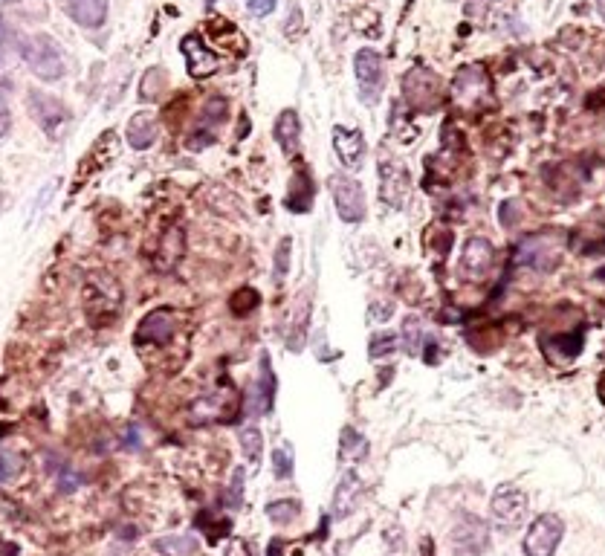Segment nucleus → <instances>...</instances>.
<instances>
[{
	"mask_svg": "<svg viewBox=\"0 0 605 556\" xmlns=\"http://www.w3.org/2000/svg\"><path fill=\"white\" fill-rule=\"evenodd\" d=\"M267 516H270V522H275L278 528H287V525H293V522L302 516V501L296 499L273 501V504H267Z\"/></svg>",
	"mask_w": 605,
	"mask_h": 556,
	"instance_id": "25",
	"label": "nucleus"
},
{
	"mask_svg": "<svg viewBox=\"0 0 605 556\" xmlns=\"http://www.w3.org/2000/svg\"><path fill=\"white\" fill-rule=\"evenodd\" d=\"M403 93L412 102V108L432 111L440 102V79L426 67H414L412 73L403 79Z\"/></svg>",
	"mask_w": 605,
	"mask_h": 556,
	"instance_id": "11",
	"label": "nucleus"
},
{
	"mask_svg": "<svg viewBox=\"0 0 605 556\" xmlns=\"http://www.w3.org/2000/svg\"><path fill=\"white\" fill-rule=\"evenodd\" d=\"M241 496H244V467H238L235 475H232V484H229V493H226V501L232 504V510L241 507Z\"/></svg>",
	"mask_w": 605,
	"mask_h": 556,
	"instance_id": "36",
	"label": "nucleus"
},
{
	"mask_svg": "<svg viewBox=\"0 0 605 556\" xmlns=\"http://www.w3.org/2000/svg\"><path fill=\"white\" fill-rule=\"evenodd\" d=\"M258 290H252V287H241L235 296H232V302H229V307H232V313H238V316H247V313H252L255 307H258Z\"/></svg>",
	"mask_w": 605,
	"mask_h": 556,
	"instance_id": "32",
	"label": "nucleus"
},
{
	"mask_svg": "<svg viewBox=\"0 0 605 556\" xmlns=\"http://www.w3.org/2000/svg\"><path fill=\"white\" fill-rule=\"evenodd\" d=\"M490 93H493V82H490L487 70H481L475 64L461 67L455 82H452V99L464 111H481L487 105Z\"/></svg>",
	"mask_w": 605,
	"mask_h": 556,
	"instance_id": "5",
	"label": "nucleus"
},
{
	"mask_svg": "<svg viewBox=\"0 0 605 556\" xmlns=\"http://www.w3.org/2000/svg\"><path fill=\"white\" fill-rule=\"evenodd\" d=\"M403 334H406V351L417 357L420 354V336H423V322H420V316H406V322H403Z\"/></svg>",
	"mask_w": 605,
	"mask_h": 556,
	"instance_id": "33",
	"label": "nucleus"
},
{
	"mask_svg": "<svg viewBox=\"0 0 605 556\" xmlns=\"http://www.w3.org/2000/svg\"><path fill=\"white\" fill-rule=\"evenodd\" d=\"M412 195L409 171L400 160H383L380 163V200L391 209H403Z\"/></svg>",
	"mask_w": 605,
	"mask_h": 556,
	"instance_id": "10",
	"label": "nucleus"
},
{
	"mask_svg": "<svg viewBox=\"0 0 605 556\" xmlns=\"http://www.w3.org/2000/svg\"><path fill=\"white\" fill-rule=\"evenodd\" d=\"M565 522L556 513H542L524 536V554L527 556H553L562 545Z\"/></svg>",
	"mask_w": 605,
	"mask_h": 556,
	"instance_id": "8",
	"label": "nucleus"
},
{
	"mask_svg": "<svg viewBox=\"0 0 605 556\" xmlns=\"http://www.w3.org/2000/svg\"><path fill=\"white\" fill-rule=\"evenodd\" d=\"M226 113H229L226 111V99H220V96L209 99L203 113H200V125H197V131L189 137L186 145H189L192 151H200V148L212 145L215 137H218V128L226 122Z\"/></svg>",
	"mask_w": 605,
	"mask_h": 556,
	"instance_id": "17",
	"label": "nucleus"
},
{
	"mask_svg": "<svg viewBox=\"0 0 605 556\" xmlns=\"http://www.w3.org/2000/svg\"><path fill=\"white\" fill-rule=\"evenodd\" d=\"M278 0H247V9L255 15V18H267L275 9Z\"/></svg>",
	"mask_w": 605,
	"mask_h": 556,
	"instance_id": "37",
	"label": "nucleus"
},
{
	"mask_svg": "<svg viewBox=\"0 0 605 556\" xmlns=\"http://www.w3.org/2000/svg\"><path fill=\"white\" fill-rule=\"evenodd\" d=\"M397 351V336L388 334H374L371 336V342H368V354H371V360H383L388 354H394Z\"/></svg>",
	"mask_w": 605,
	"mask_h": 556,
	"instance_id": "31",
	"label": "nucleus"
},
{
	"mask_svg": "<svg viewBox=\"0 0 605 556\" xmlns=\"http://www.w3.org/2000/svg\"><path fill=\"white\" fill-rule=\"evenodd\" d=\"M186 255V229L183 226H168L160 238V247L154 252V270L171 273Z\"/></svg>",
	"mask_w": 605,
	"mask_h": 556,
	"instance_id": "19",
	"label": "nucleus"
},
{
	"mask_svg": "<svg viewBox=\"0 0 605 556\" xmlns=\"http://www.w3.org/2000/svg\"><path fill=\"white\" fill-rule=\"evenodd\" d=\"M362 493H365V487H362L359 475L357 473L345 475L342 484H339V490H336V499H333V516H336V519L351 516L354 507H357V501L362 499Z\"/></svg>",
	"mask_w": 605,
	"mask_h": 556,
	"instance_id": "23",
	"label": "nucleus"
},
{
	"mask_svg": "<svg viewBox=\"0 0 605 556\" xmlns=\"http://www.w3.org/2000/svg\"><path fill=\"white\" fill-rule=\"evenodd\" d=\"M64 9L82 29H102L108 21V0H67Z\"/></svg>",
	"mask_w": 605,
	"mask_h": 556,
	"instance_id": "22",
	"label": "nucleus"
},
{
	"mask_svg": "<svg viewBox=\"0 0 605 556\" xmlns=\"http://www.w3.org/2000/svg\"><path fill=\"white\" fill-rule=\"evenodd\" d=\"M562 252H565V235L559 229H542L527 235L519 244L513 267L533 273H553L562 261Z\"/></svg>",
	"mask_w": 605,
	"mask_h": 556,
	"instance_id": "1",
	"label": "nucleus"
},
{
	"mask_svg": "<svg viewBox=\"0 0 605 556\" xmlns=\"http://www.w3.org/2000/svg\"><path fill=\"white\" fill-rule=\"evenodd\" d=\"M273 137L278 142V148H281V154L293 157L299 151V145H302V119H299V113L293 108L278 113L273 125Z\"/></svg>",
	"mask_w": 605,
	"mask_h": 556,
	"instance_id": "20",
	"label": "nucleus"
},
{
	"mask_svg": "<svg viewBox=\"0 0 605 556\" xmlns=\"http://www.w3.org/2000/svg\"><path fill=\"white\" fill-rule=\"evenodd\" d=\"M12 41V32H9V24L3 21V15H0V47H6Z\"/></svg>",
	"mask_w": 605,
	"mask_h": 556,
	"instance_id": "40",
	"label": "nucleus"
},
{
	"mask_svg": "<svg viewBox=\"0 0 605 556\" xmlns=\"http://www.w3.org/2000/svg\"><path fill=\"white\" fill-rule=\"evenodd\" d=\"M281 554H284V545H281L278 539H273V542H270V556H281Z\"/></svg>",
	"mask_w": 605,
	"mask_h": 556,
	"instance_id": "41",
	"label": "nucleus"
},
{
	"mask_svg": "<svg viewBox=\"0 0 605 556\" xmlns=\"http://www.w3.org/2000/svg\"><path fill=\"white\" fill-rule=\"evenodd\" d=\"M330 195L336 203V212L345 223L365 221V192L354 177L348 174H330Z\"/></svg>",
	"mask_w": 605,
	"mask_h": 556,
	"instance_id": "9",
	"label": "nucleus"
},
{
	"mask_svg": "<svg viewBox=\"0 0 605 556\" xmlns=\"http://www.w3.org/2000/svg\"><path fill=\"white\" fill-rule=\"evenodd\" d=\"M333 151H336L339 163L348 168V171H359L362 163H365L368 142H365V137H362L359 128L336 125V128H333Z\"/></svg>",
	"mask_w": 605,
	"mask_h": 556,
	"instance_id": "13",
	"label": "nucleus"
},
{
	"mask_svg": "<svg viewBox=\"0 0 605 556\" xmlns=\"http://www.w3.org/2000/svg\"><path fill=\"white\" fill-rule=\"evenodd\" d=\"M200 542L194 536H165L157 542V551L163 556H194Z\"/></svg>",
	"mask_w": 605,
	"mask_h": 556,
	"instance_id": "26",
	"label": "nucleus"
},
{
	"mask_svg": "<svg viewBox=\"0 0 605 556\" xmlns=\"http://www.w3.org/2000/svg\"><path fill=\"white\" fill-rule=\"evenodd\" d=\"M12 128V113H9V105H6V96L0 93V139L9 134Z\"/></svg>",
	"mask_w": 605,
	"mask_h": 556,
	"instance_id": "38",
	"label": "nucleus"
},
{
	"mask_svg": "<svg viewBox=\"0 0 605 556\" xmlns=\"http://www.w3.org/2000/svg\"><path fill=\"white\" fill-rule=\"evenodd\" d=\"M365 452H368V441L359 435L357 429H342V455H348V458H365Z\"/></svg>",
	"mask_w": 605,
	"mask_h": 556,
	"instance_id": "30",
	"label": "nucleus"
},
{
	"mask_svg": "<svg viewBox=\"0 0 605 556\" xmlns=\"http://www.w3.org/2000/svg\"><path fill=\"white\" fill-rule=\"evenodd\" d=\"M273 470L275 478H290L293 475V449H290V444L275 446Z\"/></svg>",
	"mask_w": 605,
	"mask_h": 556,
	"instance_id": "34",
	"label": "nucleus"
},
{
	"mask_svg": "<svg viewBox=\"0 0 605 556\" xmlns=\"http://www.w3.org/2000/svg\"><path fill=\"white\" fill-rule=\"evenodd\" d=\"M354 76H357L362 105H377L385 90L383 56L377 50H371V47L359 50L357 56H354Z\"/></svg>",
	"mask_w": 605,
	"mask_h": 556,
	"instance_id": "6",
	"label": "nucleus"
},
{
	"mask_svg": "<svg viewBox=\"0 0 605 556\" xmlns=\"http://www.w3.org/2000/svg\"><path fill=\"white\" fill-rule=\"evenodd\" d=\"M163 90H165V73L160 70V67H151V70L142 76V82H139V99L154 102V99H160Z\"/></svg>",
	"mask_w": 605,
	"mask_h": 556,
	"instance_id": "28",
	"label": "nucleus"
},
{
	"mask_svg": "<svg viewBox=\"0 0 605 556\" xmlns=\"http://www.w3.org/2000/svg\"><path fill=\"white\" fill-rule=\"evenodd\" d=\"M24 470V458L15 452H0V484H9L15 475Z\"/></svg>",
	"mask_w": 605,
	"mask_h": 556,
	"instance_id": "35",
	"label": "nucleus"
},
{
	"mask_svg": "<svg viewBox=\"0 0 605 556\" xmlns=\"http://www.w3.org/2000/svg\"><path fill=\"white\" fill-rule=\"evenodd\" d=\"M284 206L290 209V212H310V206H313V180H310V174H307V168L302 171H296V177H293V183H290V195L284 200Z\"/></svg>",
	"mask_w": 605,
	"mask_h": 556,
	"instance_id": "24",
	"label": "nucleus"
},
{
	"mask_svg": "<svg viewBox=\"0 0 605 556\" xmlns=\"http://www.w3.org/2000/svg\"><path fill=\"white\" fill-rule=\"evenodd\" d=\"M495 261V247L487 238H469L461 252V276L469 281H484Z\"/></svg>",
	"mask_w": 605,
	"mask_h": 556,
	"instance_id": "15",
	"label": "nucleus"
},
{
	"mask_svg": "<svg viewBox=\"0 0 605 556\" xmlns=\"http://www.w3.org/2000/svg\"><path fill=\"white\" fill-rule=\"evenodd\" d=\"M226 556H249V545L244 539H232V545L226 548Z\"/></svg>",
	"mask_w": 605,
	"mask_h": 556,
	"instance_id": "39",
	"label": "nucleus"
},
{
	"mask_svg": "<svg viewBox=\"0 0 605 556\" xmlns=\"http://www.w3.org/2000/svg\"><path fill=\"white\" fill-rule=\"evenodd\" d=\"M157 134H160V122L151 111H137L128 122V131H125V139L134 151H148L154 142H157Z\"/></svg>",
	"mask_w": 605,
	"mask_h": 556,
	"instance_id": "21",
	"label": "nucleus"
},
{
	"mask_svg": "<svg viewBox=\"0 0 605 556\" xmlns=\"http://www.w3.org/2000/svg\"><path fill=\"white\" fill-rule=\"evenodd\" d=\"M84 307L87 319L96 328H105L122 307V287L108 273H90L84 281Z\"/></svg>",
	"mask_w": 605,
	"mask_h": 556,
	"instance_id": "3",
	"label": "nucleus"
},
{
	"mask_svg": "<svg viewBox=\"0 0 605 556\" xmlns=\"http://www.w3.org/2000/svg\"><path fill=\"white\" fill-rule=\"evenodd\" d=\"M290 252H293V238H281L278 250H275V264H273V281L281 287L287 281L290 273Z\"/></svg>",
	"mask_w": 605,
	"mask_h": 556,
	"instance_id": "29",
	"label": "nucleus"
},
{
	"mask_svg": "<svg viewBox=\"0 0 605 556\" xmlns=\"http://www.w3.org/2000/svg\"><path fill=\"white\" fill-rule=\"evenodd\" d=\"M18 53L27 61V67L44 82H58L64 79L67 73V58L61 53L58 41L44 35V32H35V35H27L18 41Z\"/></svg>",
	"mask_w": 605,
	"mask_h": 556,
	"instance_id": "2",
	"label": "nucleus"
},
{
	"mask_svg": "<svg viewBox=\"0 0 605 556\" xmlns=\"http://www.w3.org/2000/svg\"><path fill=\"white\" fill-rule=\"evenodd\" d=\"M212 3H218V0H206V6H212Z\"/></svg>",
	"mask_w": 605,
	"mask_h": 556,
	"instance_id": "43",
	"label": "nucleus"
},
{
	"mask_svg": "<svg viewBox=\"0 0 605 556\" xmlns=\"http://www.w3.org/2000/svg\"><path fill=\"white\" fill-rule=\"evenodd\" d=\"M452 545L455 551H464L469 556L484 554L490 548V533H487V525L478 519V516H464L455 530H452Z\"/></svg>",
	"mask_w": 605,
	"mask_h": 556,
	"instance_id": "16",
	"label": "nucleus"
},
{
	"mask_svg": "<svg viewBox=\"0 0 605 556\" xmlns=\"http://www.w3.org/2000/svg\"><path fill=\"white\" fill-rule=\"evenodd\" d=\"M27 108L29 116L35 119V125H38L47 137L55 139V142L64 137V131L70 128L73 113H70V108H67L58 96H53V93L29 90Z\"/></svg>",
	"mask_w": 605,
	"mask_h": 556,
	"instance_id": "4",
	"label": "nucleus"
},
{
	"mask_svg": "<svg viewBox=\"0 0 605 556\" xmlns=\"http://www.w3.org/2000/svg\"><path fill=\"white\" fill-rule=\"evenodd\" d=\"M490 513L501 530H516L527 519V493L516 484H501L493 493Z\"/></svg>",
	"mask_w": 605,
	"mask_h": 556,
	"instance_id": "7",
	"label": "nucleus"
},
{
	"mask_svg": "<svg viewBox=\"0 0 605 556\" xmlns=\"http://www.w3.org/2000/svg\"><path fill=\"white\" fill-rule=\"evenodd\" d=\"M275 391H278V383H275L273 365H270V354H261V371H258V377L252 383V394H249V415H270L275 406Z\"/></svg>",
	"mask_w": 605,
	"mask_h": 556,
	"instance_id": "14",
	"label": "nucleus"
},
{
	"mask_svg": "<svg viewBox=\"0 0 605 556\" xmlns=\"http://www.w3.org/2000/svg\"><path fill=\"white\" fill-rule=\"evenodd\" d=\"M180 50H183V58H186V64H189V73H192V79H206V76H212V73H218V56L203 44V38L200 35H186L183 41H180Z\"/></svg>",
	"mask_w": 605,
	"mask_h": 556,
	"instance_id": "18",
	"label": "nucleus"
},
{
	"mask_svg": "<svg viewBox=\"0 0 605 556\" xmlns=\"http://www.w3.org/2000/svg\"><path fill=\"white\" fill-rule=\"evenodd\" d=\"M174 339V316H171V310H165V307H157V310H151L142 322H139L137 334H134V345L137 348H163Z\"/></svg>",
	"mask_w": 605,
	"mask_h": 556,
	"instance_id": "12",
	"label": "nucleus"
},
{
	"mask_svg": "<svg viewBox=\"0 0 605 556\" xmlns=\"http://www.w3.org/2000/svg\"><path fill=\"white\" fill-rule=\"evenodd\" d=\"M600 12H603V15H605V0H600Z\"/></svg>",
	"mask_w": 605,
	"mask_h": 556,
	"instance_id": "42",
	"label": "nucleus"
},
{
	"mask_svg": "<svg viewBox=\"0 0 605 556\" xmlns=\"http://www.w3.org/2000/svg\"><path fill=\"white\" fill-rule=\"evenodd\" d=\"M0 3H12V0H0Z\"/></svg>",
	"mask_w": 605,
	"mask_h": 556,
	"instance_id": "44",
	"label": "nucleus"
},
{
	"mask_svg": "<svg viewBox=\"0 0 605 556\" xmlns=\"http://www.w3.org/2000/svg\"><path fill=\"white\" fill-rule=\"evenodd\" d=\"M241 449H244L249 464H255V467L261 464V455H264V435H261L258 426H247V429L241 432Z\"/></svg>",
	"mask_w": 605,
	"mask_h": 556,
	"instance_id": "27",
	"label": "nucleus"
}]
</instances>
